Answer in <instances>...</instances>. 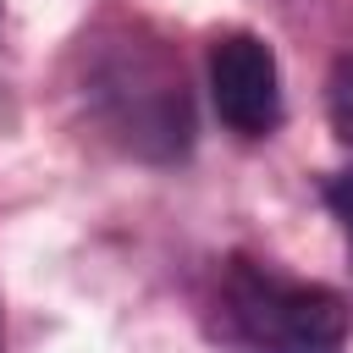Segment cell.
<instances>
[{"mask_svg":"<svg viewBox=\"0 0 353 353\" xmlns=\"http://www.w3.org/2000/svg\"><path fill=\"white\" fill-rule=\"evenodd\" d=\"M210 99L237 138H265L281 121V72L259 33H221L210 44Z\"/></svg>","mask_w":353,"mask_h":353,"instance_id":"7a4b0ae2","label":"cell"},{"mask_svg":"<svg viewBox=\"0 0 353 353\" xmlns=\"http://www.w3.org/2000/svg\"><path fill=\"white\" fill-rule=\"evenodd\" d=\"M325 204H331V215H336V226H342V237L353 248V165L325 182Z\"/></svg>","mask_w":353,"mask_h":353,"instance_id":"277c9868","label":"cell"},{"mask_svg":"<svg viewBox=\"0 0 353 353\" xmlns=\"http://www.w3.org/2000/svg\"><path fill=\"white\" fill-rule=\"evenodd\" d=\"M221 342L237 353H342L347 347V303L320 287L281 276L259 259H232L215 298Z\"/></svg>","mask_w":353,"mask_h":353,"instance_id":"6da1fadb","label":"cell"},{"mask_svg":"<svg viewBox=\"0 0 353 353\" xmlns=\"http://www.w3.org/2000/svg\"><path fill=\"white\" fill-rule=\"evenodd\" d=\"M325 110H331V127L342 143H353V55H342L331 66V83H325Z\"/></svg>","mask_w":353,"mask_h":353,"instance_id":"3957f363","label":"cell"}]
</instances>
